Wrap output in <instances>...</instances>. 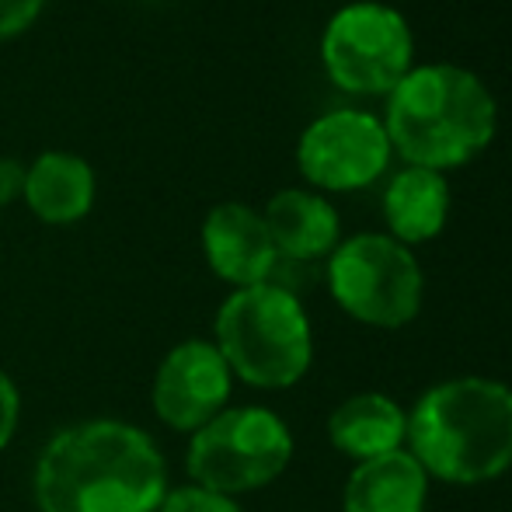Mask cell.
Returning <instances> with one entry per match:
<instances>
[{"label": "cell", "mask_w": 512, "mask_h": 512, "mask_svg": "<svg viewBox=\"0 0 512 512\" xmlns=\"http://www.w3.org/2000/svg\"><path fill=\"white\" fill-rule=\"evenodd\" d=\"M32 488L39 512H157L168 464L143 429L91 418L42 446Z\"/></svg>", "instance_id": "obj_1"}, {"label": "cell", "mask_w": 512, "mask_h": 512, "mask_svg": "<svg viewBox=\"0 0 512 512\" xmlns=\"http://www.w3.org/2000/svg\"><path fill=\"white\" fill-rule=\"evenodd\" d=\"M405 450L429 478L485 485L512 467V387L457 377L429 387L408 411Z\"/></svg>", "instance_id": "obj_2"}, {"label": "cell", "mask_w": 512, "mask_h": 512, "mask_svg": "<svg viewBox=\"0 0 512 512\" xmlns=\"http://www.w3.org/2000/svg\"><path fill=\"white\" fill-rule=\"evenodd\" d=\"M499 108L492 91L471 70L453 63L411 67L391 91L387 140L411 168H446L474 161L492 143Z\"/></svg>", "instance_id": "obj_3"}, {"label": "cell", "mask_w": 512, "mask_h": 512, "mask_svg": "<svg viewBox=\"0 0 512 512\" xmlns=\"http://www.w3.org/2000/svg\"><path fill=\"white\" fill-rule=\"evenodd\" d=\"M216 349L230 373L262 391H283L307 377L314 359L307 310L286 286L234 290L216 314Z\"/></svg>", "instance_id": "obj_4"}, {"label": "cell", "mask_w": 512, "mask_h": 512, "mask_svg": "<svg viewBox=\"0 0 512 512\" xmlns=\"http://www.w3.org/2000/svg\"><path fill=\"white\" fill-rule=\"evenodd\" d=\"M293 460V432L276 411L262 405L223 408L203 429L192 432L189 467L192 485L220 495H244L272 485Z\"/></svg>", "instance_id": "obj_5"}, {"label": "cell", "mask_w": 512, "mask_h": 512, "mask_svg": "<svg viewBox=\"0 0 512 512\" xmlns=\"http://www.w3.org/2000/svg\"><path fill=\"white\" fill-rule=\"evenodd\" d=\"M328 290L349 317L405 328L422 310L425 279L411 248L387 234H356L328 258Z\"/></svg>", "instance_id": "obj_6"}, {"label": "cell", "mask_w": 512, "mask_h": 512, "mask_svg": "<svg viewBox=\"0 0 512 512\" xmlns=\"http://www.w3.org/2000/svg\"><path fill=\"white\" fill-rule=\"evenodd\" d=\"M415 42L394 7L359 0L328 21L321 60L331 81L352 95H391L411 70Z\"/></svg>", "instance_id": "obj_7"}, {"label": "cell", "mask_w": 512, "mask_h": 512, "mask_svg": "<svg viewBox=\"0 0 512 512\" xmlns=\"http://www.w3.org/2000/svg\"><path fill=\"white\" fill-rule=\"evenodd\" d=\"M391 161V140L380 119L356 108H338L314 119L300 136L297 164L317 189L352 192L384 175Z\"/></svg>", "instance_id": "obj_8"}, {"label": "cell", "mask_w": 512, "mask_h": 512, "mask_svg": "<svg viewBox=\"0 0 512 512\" xmlns=\"http://www.w3.org/2000/svg\"><path fill=\"white\" fill-rule=\"evenodd\" d=\"M234 373L213 342L189 338L161 359L154 373V411L175 432H196L230 401Z\"/></svg>", "instance_id": "obj_9"}, {"label": "cell", "mask_w": 512, "mask_h": 512, "mask_svg": "<svg viewBox=\"0 0 512 512\" xmlns=\"http://www.w3.org/2000/svg\"><path fill=\"white\" fill-rule=\"evenodd\" d=\"M203 251L209 269L237 290L269 283L279 265V251L262 213L244 203H220L209 209L203 223Z\"/></svg>", "instance_id": "obj_10"}, {"label": "cell", "mask_w": 512, "mask_h": 512, "mask_svg": "<svg viewBox=\"0 0 512 512\" xmlns=\"http://www.w3.org/2000/svg\"><path fill=\"white\" fill-rule=\"evenodd\" d=\"M328 436L338 453L363 464L377 460L384 453L405 450L408 439V411L394 398L377 391H363L345 398L342 405L331 411Z\"/></svg>", "instance_id": "obj_11"}, {"label": "cell", "mask_w": 512, "mask_h": 512, "mask_svg": "<svg viewBox=\"0 0 512 512\" xmlns=\"http://www.w3.org/2000/svg\"><path fill=\"white\" fill-rule=\"evenodd\" d=\"M425 502L429 474L408 450L356 464L342 492V512H425Z\"/></svg>", "instance_id": "obj_12"}, {"label": "cell", "mask_w": 512, "mask_h": 512, "mask_svg": "<svg viewBox=\"0 0 512 512\" xmlns=\"http://www.w3.org/2000/svg\"><path fill=\"white\" fill-rule=\"evenodd\" d=\"M265 227L272 234L279 258L293 262H314L338 248V213L317 192L304 189H283L269 199L262 213Z\"/></svg>", "instance_id": "obj_13"}, {"label": "cell", "mask_w": 512, "mask_h": 512, "mask_svg": "<svg viewBox=\"0 0 512 512\" xmlns=\"http://www.w3.org/2000/svg\"><path fill=\"white\" fill-rule=\"evenodd\" d=\"M21 196L42 223H77L95 206V171L84 157L46 150L25 171Z\"/></svg>", "instance_id": "obj_14"}, {"label": "cell", "mask_w": 512, "mask_h": 512, "mask_svg": "<svg viewBox=\"0 0 512 512\" xmlns=\"http://www.w3.org/2000/svg\"><path fill=\"white\" fill-rule=\"evenodd\" d=\"M446 216H450V185L439 171L408 168L394 175V182L384 192V220L391 227V237L408 244L432 241L443 234Z\"/></svg>", "instance_id": "obj_15"}, {"label": "cell", "mask_w": 512, "mask_h": 512, "mask_svg": "<svg viewBox=\"0 0 512 512\" xmlns=\"http://www.w3.org/2000/svg\"><path fill=\"white\" fill-rule=\"evenodd\" d=\"M157 512H241L230 495L209 492L203 485H182V488H168L161 509Z\"/></svg>", "instance_id": "obj_16"}, {"label": "cell", "mask_w": 512, "mask_h": 512, "mask_svg": "<svg viewBox=\"0 0 512 512\" xmlns=\"http://www.w3.org/2000/svg\"><path fill=\"white\" fill-rule=\"evenodd\" d=\"M46 0H0V39L18 35L39 18Z\"/></svg>", "instance_id": "obj_17"}, {"label": "cell", "mask_w": 512, "mask_h": 512, "mask_svg": "<svg viewBox=\"0 0 512 512\" xmlns=\"http://www.w3.org/2000/svg\"><path fill=\"white\" fill-rule=\"evenodd\" d=\"M18 415H21V398H18V387L14 380L0 370V453L4 446L14 439V429H18Z\"/></svg>", "instance_id": "obj_18"}, {"label": "cell", "mask_w": 512, "mask_h": 512, "mask_svg": "<svg viewBox=\"0 0 512 512\" xmlns=\"http://www.w3.org/2000/svg\"><path fill=\"white\" fill-rule=\"evenodd\" d=\"M25 171L28 168H21L14 157H0V206H7L25 192Z\"/></svg>", "instance_id": "obj_19"}]
</instances>
